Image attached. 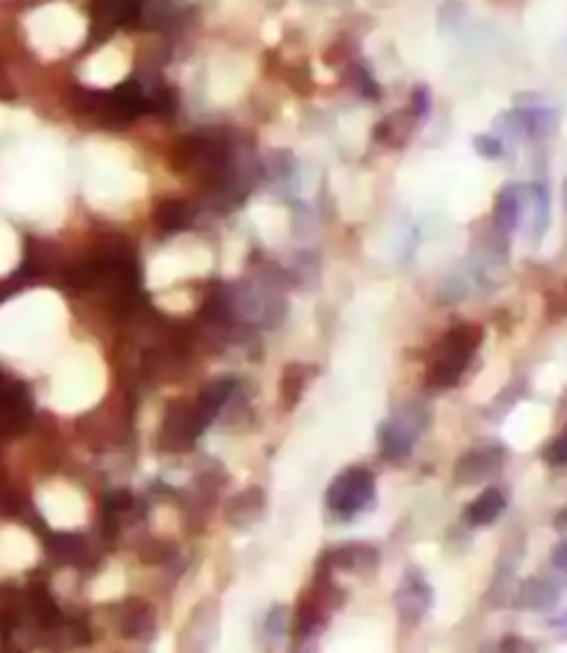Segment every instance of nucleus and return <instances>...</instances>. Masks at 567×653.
Wrapping results in <instances>:
<instances>
[{"mask_svg":"<svg viewBox=\"0 0 567 653\" xmlns=\"http://www.w3.org/2000/svg\"><path fill=\"white\" fill-rule=\"evenodd\" d=\"M484 341V330L479 324H454L452 330L440 338L438 349L432 354L427 372V385L432 391H445L452 385L459 382V377L465 374V368L474 361L476 349Z\"/></svg>","mask_w":567,"mask_h":653,"instance_id":"nucleus-1","label":"nucleus"},{"mask_svg":"<svg viewBox=\"0 0 567 653\" xmlns=\"http://www.w3.org/2000/svg\"><path fill=\"white\" fill-rule=\"evenodd\" d=\"M214 415L216 410L207 407L202 397L194 402H172L161 424V443L169 452H186L194 447V440L205 432L207 424L214 422Z\"/></svg>","mask_w":567,"mask_h":653,"instance_id":"nucleus-2","label":"nucleus"},{"mask_svg":"<svg viewBox=\"0 0 567 653\" xmlns=\"http://www.w3.org/2000/svg\"><path fill=\"white\" fill-rule=\"evenodd\" d=\"M374 493V474L368 468H349L332 479L330 490H327V510L332 518L352 520L354 515H361L363 510L371 507Z\"/></svg>","mask_w":567,"mask_h":653,"instance_id":"nucleus-3","label":"nucleus"},{"mask_svg":"<svg viewBox=\"0 0 567 653\" xmlns=\"http://www.w3.org/2000/svg\"><path fill=\"white\" fill-rule=\"evenodd\" d=\"M393 601H396L399 617H402L404 623H418L427 615L429 606H432V587L418 574H407Z\"/></svg>","mask_w":567,"mask_h":653,"instance_id":"nucleus-4","label":"nucleus"},{"mask_svg":"<svg viewBox=\"0 0 567 653\" xmlns=\"http://www.w3.org/2000/svg\"><path fill=\"white\" fill-rule=\"evenodd\" d=\"M506 128L513 130V134H524V136H549L551 130L556 128L559 123V114L554 109H518L513 114L504 116Z\"/></svg>","mask_w":567,"mask_h":653,"instance_id":"nucleus-5","label":"nucleus"},{"mask_svg":"<svg viewBox=\"0 0 567 653\" xmlns=\"http://www.w3.org/2000/svg\"><path fill=\"white\" fill-rule=\"evenodd\" d=\"M418 429L407 427L402 418H388V422L379 427V449H382L385 460H404L413 449L415 438H418Z\"/></svg>","mask_w":567,"mask_h":653,"instance_id":"nucleus-6","label":"nucleus"},{"mask_svg":"<svg viewBox=\"0 0 567 653\" xmlns=\"http://www.w3.org/2000/svg\"><path fill=\"white\" fill-rule=\"evenodd\" d=\"M499 468H501L499 449H479V452L465 454V457L457 463V470H454V474H457L459 482L470 485V482H479V479L490 477V474H495Z\"/></svg>","mask_w":567,"mask_h":653,"instance_id":"nucleus-7","label":"nucleus"},{"mask_svg":"<svg viewBox=\"0 0 567 653\" xmlns=\"http://www.w3.org/2000/svg\"><path fill=\"white\" fill-rule=\"evenodd\" d=\"M327 560V565H332V568L338 570H352V574H361V570H368L377 565L379 554L377 549H368V545L363 543H354V545H341V549L330 551V554L324 556Z\"/></svg>","mask_w":567,"mask_h":653,"instance_id":"nucleus-8","label":"nucleus"},{"mask_svg":"<svg viewBox=\"0 0 567 653\" xmlns=\"http://www.w3.org/2000/svg\"><path fill=\"white\" fill-rule=\"evenodd\" d=\"M524 211V186H504L495 197V225L501 233H513Z\"/></svg>","mask_w":567,"mask_h":653,"instance_id":"nucleus-9","label":"nucleus"},{"mask_svg":"<svg viewBox=\"0 0 567 653\" xmlns=\"http://www.w3.org/2000/svg\"><path fill=\"white\" fill-rule=\"evenodd\" d=\"M506 510V499L499 488H488L484 493L476 495L465 510V520L470 526H490Z\"/></svg>","mask_w":567,"mask_h":653,"instance_id":"nucleus-10","label":"nucleus"},{"mask_svg":"<svg viewBox=\"0 0 567 653\" xmlns=\"http://www.w3.org/2000/svg\"><path fill=\"white\" fill-rule=\"evenodd\" d=\"M556 599H559V590L551 581L529 579L520 587L515 604L524 606V610H549V606L556 604Z\"/></svg>","mask_w":567,"mask_h":653,"instance_id":"nucleus-11","label":"nucleus"},{"mask_svg":"<svg viewBox=\"0 0 567 653\" xmlns=\"http://www.w3.org/2000/svg\"><path fill=\"white\" fill-rule=\"evenodd\" d=\"M155 222H159L164 230H184V227L191 222V211L186 202L166 200L164 205L155 211Z\"/></svg>","mask_w":567,"mask_h":653,"instance_id":"nucleus-12","label":"nucleus"},{"mask_svg":"<svg viewBox=\"0 0 567 653\" xmlns=\"http://www.w3.org/2000/svg\"><path fill=\"white\" fill-rule=\"evenodd\" d=\"M531 197H534V211H537V222H534V233L537 239L549 230V216H551V202H549V191H545L543 184L531 186Z\"/></svg>","mask_w":567,"mask_h":653,"instance_id":"nucleus-13","label":"nucleus"},{"mask_svg":"<svg viewBox=\"0 0 567 653\" xmlns=\"http://www.w3.org/2000/svg\"><path fill=\"white\" fill-rule=\"evenodd\" d=\"M476 153L484 155V159L495 161L504 155V145H501V139H495V136H476Z\"/></svg>","mask_w":567,"mask_h":653,"instance_id":"nucleus-14","label":"nucleus"},{"mask_svg":"<svg viewBox=\"0 0 567 653\" xmlns=\"http://www.w3.org/2000/svg\"><path fill=\"white\" fill-rule=\"evenodd\" d=\"M545 463L549 465H567V427L562 429L559 438L545 449Z\"/></svg>","mask_w":567,"mask_h":653,"instance_id":"nucleus-15","label":"nucleus"},{"mask_svg":"<svg viewBox=\"0 0 567 653\" xmlns=\"http://www.w3.org/2000/svg\"><path fill=\"white\" fill-rule=\"evenodd\" d=\"M554 565L562 570V574H567V540H562V543L554 549Z\"/></svg>","mask_w":567,"mask_h":653,"instance_id":"nucleus-16","label":"nucleus"},{"mask_svg":"<svg viewBox=\"0 0 567 653\" xmlns=\"http://www.w3.org/2000/svg\"><path fill=\"white\" fill-rule=\"evenodd\" d=\"M551 626H554V629H565L567 631V615L554 617V620H551Z\"/></svg>","mask_w":567,"mask_h":653,"instance_id":"nucleus-17","label":"nucleus"},{"mask_svg":"<svg viewBox=\"0 0 567 653\" xmlns=\"http://www.w3.org/2000/svg\"><path fill=\"white\" fill-rule=\"evenodd\" d=\"M565 205H567V180H565Z\"/></svg>","mask_w":567,"mask_h":653,"instance_id":"nucleus-18","label":"nucleus"}]
</instances>
